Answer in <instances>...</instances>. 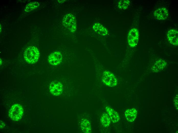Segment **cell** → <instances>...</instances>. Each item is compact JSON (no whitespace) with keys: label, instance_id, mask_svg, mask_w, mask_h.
<instances>
[{"label":"cell","instance_id":"6da1fadb","mask_svg":"<svg viewBox=\"0 0 178 133\" xmlns=\"http://www.w3.org/2000/svg\"><path fill=\"white\" fill-rule=\"evenodd\" d=\"M39 54V50L36 47L30 46L25 50L24 53V58L28 63L34 64L37 61Z\"/></svg>","mask_w":178,"mask_h":133},{"label":"cell","instance_id":"7a4b0ae2","mask_svg":"<svg viewBox=\"0 0 178 133\" xmlns=\"http://www.w3.org/2000/svg\"><path fill=\"white\" fill-rule=\"evenodd\" d=\"M64 26L72 32H74L76 29V21L75 17L71 13L65 15L63 19Z\"/></svg>","mask_w":178,"mask_h":133},{"label":"cell","instance_id":"3957f363","mask_svg":"<svg viewBox=\"0 0 178 133\" xmlns=\"http://www.w3.org/2000/svg\"><path fill=\"white\" fill-rule=\"evenodd\" d=\"M23 113V109L21 106L18 104L14 105L10 109L9 116L13 120L18 121L21 119Z\"/></svg>","mask_w":178,"mask_h":133},{"label":"cell","instance_id":"277c9868","mask_svg":"<svg viewBox=\"0 0 178 133\" xmlns=\"http://www.w3.org/2000/svg\"><path fill=\"white\" fill-rule=\"evenodd\" d=\"M102 80L105 84L110 87L115 86L117 83V81L115 76L113 73L107 71L103 73Z\"/></svg>","mask_w":178,"mask_h":133},{"label":"cell","instance_id":"5b68a950","mask_svg":"<svg viewBox=\"0 0 178 133\" xmlns=\"http://www.w3.org/2000/svg\"><path fill=\"white\" fill-rule=\"evenodd\" d=\"M128 41L129 45L132 47L137 45L139 38V32L136 28H133L129 31L128 36Z\"/></svg>","mask_w":178,"mask_h":133},{"label":"cell","instance_id":"8992f818","mask_svg":"<svg viewBox=\"0 0 178 133\" xmlns=\"http://www.w3.org/2000/svg\"><path fill=\"white\" fill-rule=\"evenodd\" d=\"M62 56L59 51H55L51 53L48 59L49 63L51 64L55 65L59 64L61 62Z\"/></svg>","mask_w":178,"mask_h":133},{"label":"cell","instance_id":"52a82bcc","mask_svg":"<svg viewBox=\"0 0 178 133\" xmlns=\"http://www.w3.org/2000/svg\"><path fill=\"white\" fill-rule=\"evenodd\" d=\"M50 92L53 95L58 96L62 92L63 86L60 82L53 81L50 84L49 88Z\"/></svg>","mask_w":178,"mask_h":133},{"label":"cell","instance_id":"ba28073f","mask_svg":"<svg viewBox=\"0 0 178 133\" xmlns=\"http://www.w3.org/2000/svg\"><path fill=\"white\" fill-rule=\"evenodd\" d=\"M167 37L169 42L172 45L177 46L178 45V32L174 29L169 30L168 32Z\"/></svg>","mask_w":178,"mask_h":133},{"label":"cell","instance_id":"9c48e42d","mask_svg":"<svg viewBox=\"0 0 178 133\" xmlns=\"http://www.w3.org/2000/svg\"><path fill=\"white\" fill-rule=\"evenodd\" d=\"M155 17L159 20H164L168 16L169 12L167 9L164 7L158 8L154 13Z\"/></svg>","mask_w":178,"mask_h":133},{"label":"cell","instance_id":"30bf717a","mask_svg":"<svg viewBox=\"0 0 178 133\" xmlns=\"http://www.w3.org/2000/svg\"><path fill=\"white\" fill-rule=\"evenodd\" d=\"M106 110L112 121L114 123H117L120 119L118 114L114 110L110 107H106Z\"/></svg>","mask_w":178,"mask_h":133},{"label":"cell","instance_id":"8fae6325","mask_svg":"<svg viewBox=\"0 0 178 133\" xmlns=\"http://www.w3.org/2000/svg\"><path fill=\"white\" fill-rule=\"evenodd\" d=\"M137 114V111L134 108L128 109L125 113L126 119L130 122H132L134 120L136 117Z\"/></svg>","mask_w":178,"mask_h":133},{"label":"cell","instance_id":"7c38bea8","mask_svg":"<svg viewBox=\"0 0 178 133\" xmlns=\"http://www.w3.org/2000/svg\"><path fill=\"white\" fill-rule=\"evenodd\" d=\"M94 30L97 33L102 36H105L108 33L107 30L100 24L97 23H95L93 26Z\"/></svg>","mask_w":178,"mask_h":133},{"label":"cell","instance_id":"4fadbf2b","mask_svg":"<svg viewBox=\"0 0 178 133\" xmlns=\"http://www.w3.org/2000/svg\"><path fill=\"white\" fill-rule=\"evenodd\" d=\"M166 63L164 61L160 59L157 61L151 68L154 72H158L163 70L166 65Z\"/></svg>","mask_w":178,"mask_h":133},{"label":"cell","instance_id":"5bb4252c","mask_svg":"<svg viewBox=\"0 0 178 133\" xmlns=\"http://www.w3.org/2000/svg\"><path fill=\"white\" fill-rule=\"evenodd\" d=\"M101 121L102 125L105 127H108L110 124V118L109 115L105 113L102 114Z\"/></svg>","mask_w":178,"mask_h":133},{"label":"cell","instance_id":"9a60e30c","mask_svg":"<svg viewBox=\"0 0 178 133\" xmlns=\"http://www.w3.org/2000/svg\"><path fill=\"white\" fill-rule=\"evenodd\" d=\"M39 6L38 2H30L27 4L25 8L26 12H29L36 9Z\"/></svg>","mask_w":178,"mask_h":133},{"label":"cell","instance_id":"2e32d148","mask_svg":"<svg viewBox=\"0 0 178 133\" xmlns=\"http://www.w3.org/2000/svg\"><path fill=\"white\" fill-rule=\"evenodd\" d=\"M81 126L83 131L85 132L89 133L91 130V125L89 121L85 119L82 121Z\"/></svg>","mask_w":178,"mask_h":133},{"label":"cell","instance_id":"e0dca14e","mask_svg":"<svg viewBox=\"0 0 178 133\" xmlns=\"http://www.w3.org/2000/svg\"><path fill=\"white\" fill-rule=\"evenodd\" d=\"M130 2L128 0H120L118 3V7L121 9H125L128 7Z\"/></svg>","mask_w":178,"mask_h":133}]
</instances>
